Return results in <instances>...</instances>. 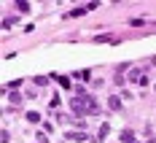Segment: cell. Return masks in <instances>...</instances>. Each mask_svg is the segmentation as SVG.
I'll return each instance as SVG.
<instances>
[{
	"label": "cell",
	"instance_id": "6da1fadb",
	"mask_svg": "<svg viewBox=\"0 0 156 143\" xmlns=\"http://www.w3.org/2000/svg\"><path fill=\"white\" fill-rule=\"evenodd\" d=\"M83 105H86V111H89V113H100L97 103H94V97H86V95H83Z\"/></svg>",
	"mask_w": 156,
	"mask_h": 143
},
{
	"label": "cell",
	"instance_id": "7a4b0ae2",
	"mask_svg": "<svg viewBox=\"0 0 156 143\" xmlns=\"http://www.w3.org/2000/svg\"><path fill=\"white\" fill-rule=\"evenodd\" d=\"M70 105H73V111H76L78 116H83V113H89V111H86V105H83V100H73Z\"/></svg>",
	"mask_w": 156,
	"mask_h": 143
},
{
	"label": "cell",
	"instance_id": "3957f363",
	"mask_svg": "<svg viewBox=\"0 0 156 143\" xmlns=\"http://www.w3.org/2000/svg\"><path fill=\"white\" fill-rule=\"evenodd\" d=\"M108 132H110V124H102V127L97 130V138H100V141H105V138H108Z\"/></svg>",
	"mask_w": 156,
	"mask_h": 143
},
{
	"label": "cell",
	"instance_id": "277c9868",
	"mask_svg": "<svg viewBox=\"0 0 156 143\" xmlns=\"http://www.w3.org/2000/svg\"><path fill=\"white\" fill-rule=\"evenodd\" d=\"M121 141H126V143H135V132H132V130H121Z\"/></svg>",
	"mask_w": 156,
	"mask_h": 143
},
{
	"label": "cell",
	"instance_id": "5b68a950",
	"mask_svg": "<svg viewBox=\"0 0 156 143\" xmlns=\"http://www.w3.org/2000/svg\"><path fill=\"white\" fill-rule=\"evenodd\" d=\"M67 141H86V132H67Z\"/></svg>",
	"mask_w": 156,
	"mask_h": 143
},
{
	"label": "cell",
	"instance_id": "8992f818",
	"mask_svg": "<svg viewBox=\"0 0 156 143\" xmlns=\"http://www.w3.org/2000/svg\"><path fill=\"white\" fill-rule=\"evenodd\" d=\"M108 105H110V111H119V108H121V100H119V97H110Z\"/></svg>",
	"mask_w": 156,
	"mask_h": 143
},
{
	"label": "cell",
	"instance_id": "52a82bcc",
	"mask_svg": "<svg viewBox=\"0 0 156 143\" xmlns=\"http://www.w3.org/2000/svg\"><path fill=\"white\" fill-rule=\"evenodd\" d=\"M27 122H32V124H38V122H41V113L30 111V113H27Z\"/></svg>",
	"mask_w": 156,
	"mask_h": 143
},
{
	"label": "cell",
	"instance_id": "ba28073f",
	"mask_svg": "<svg viewBox=\"0 0 156 143\" xmlns=\"http://www.w3.org/2000/svg\"><path fill=\"white\" fill-rule=\"evenodd\" d=\"M8 100H11L14 105H19V103H22V95H16V92H11V97H8Z\"/></svg>",
	"mask_w": 156,
	"mask_h": 143
}]
</instances>
